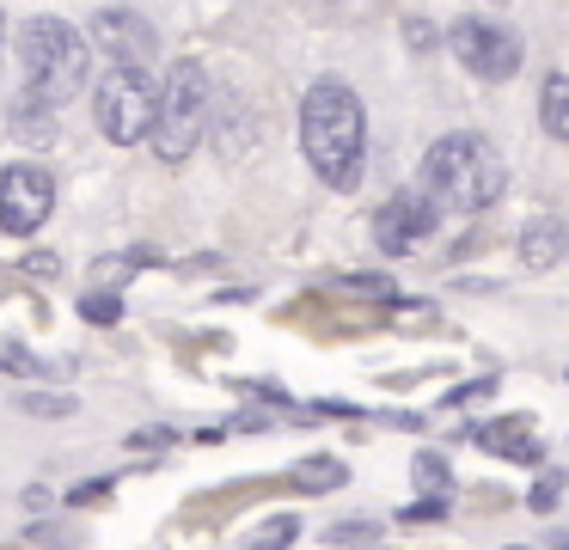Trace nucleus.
<instances>
[{
  "label": "nucleus",
  "instance_id": "nucleus-1",
  "mask_svg": "<svg viewBox=\"0 0 569 550\" xmlns=\"http://www.w3.org/2000/svg\"><path fill=\"white\" fill-rule=\"evenodd\" d=\"M300 153L325 190H356L368 159V110L343 80H319L300 98Z\"/></svg>",
  "mask_w": 569,
  "mask_h": 550
},
{
  "label": "nucleus",
  "instance_id": "nucleus-2",
  "mask_svg": "<svg viewBox=\"0 0 569 550\" xmlns=\"http://www.w3.org/2000/svg\"><path fill=\"white\" fill-rule=\"evenodd\" d=\"M502 190H508V166L483 134L459 129V134H441L422 153V196L441 214H483Z\"/></svg>",
  "mask_w": 569,
  "mask_h": 550
},
{
  "label": "nucleus",
  "instance_id": "nucleus-3",
  "mask_svg": "<svg viewBox=\"0 0 569 550\" xmlns=\"http://www.w3.org/2000/svg\"><path fill=\"white\" fill-rule=\"evenodd\" d=\"M19 61H26V92L56 110L87 86V37L68 19H31L19 31Z\"/></svg>",
  "mask_w": 569,
  "mask_h": 550
},
{
  "label": "nucleus",
  "instance_id": "nucleus-4",
  "mask_svg": "<svg viewBox=\"0 0 569 550\" xmlns=\"http://www.w3.org/2000/svg\"><path fill=\"white\" fill-rule=\"evenodd\" d=\"M202 122H209V73H202V61H172V73H166L160 98H153V153L166 159V166H178V159H190V147L202 141Z\"/></svg>",
  "mask_w": 569,
  "mask_h": 550
},
{
  "label": "nucleus",
  "instance_id": "nucleus-5",
  "mask_svg": "<svg viewBox=\"0 0 569 550\" xmlns=\"http://www.w3.org/2000/svg\"><path fill=\"white\" fill-rule=\"evenodd\" d=\"M92 110H99L104 141H117V147L148 141V129H153V80H148V68H123V61H111V73H104Z\"/></svg>",
  "mask_w": 569,
  "mask_h": 550
},
{
  "label": "nucleus",
  "instance_id": "nucleus-6",
  "mask_svg": "<svg viewBox=\"0 0 569 550\" xmlns=\"http://www.w3.org/2000/svg\"><path fill=\"white\" fill-rule=\"evenodd\" d=\"M447 49H453L459 68H471L478 80H508V73H520V37L508 31V24L496 19H453V31H447Z\"/></svg>",
  "mask_w": 569,
  "mask_h": 550
},
{
  "label": "nucleus",
  "instance_id": "nucleus-7",
  "mask_svg": "<svg viewBox=\"0 0 569 550\" xmlns=\"http://www.w3.org/2000/svg\"><path fill=\"white\" fill-rule=\"evenodd\" d=\"M50 208H56V178L43 166H7L0 171V232H38L43 220H50Z\"/></svg>",
  "mask_w": 569,
  "mask_h": 550
},
{
  "label": "nucleus",
  "instance_id": "nucleus-8",
  "mask_svg": "<svg viewBox=\"0 0 569 550\" xmlns=\"http://www.w3.org/2000/svg\"><path fill=\"white\" fill-rule=\"evenodd\" d=\"M435 232V202L422 196V183L417 190H398L392 202L373 214V244H380L386 257H405V251H417L422 239Z\"/></svg>",
  "mask_w": 569,
  "mask_h": 550
},
{
  "label": "nucleus",
  "instance_id": "nucleus-9",
  "mask_svg": "<svg viewBox=\"0 0 569 550\" xmlns=\"http://www.w3.org/2000/svg\"><path fill=\"white\" fill-rule=\"evenodd\" d=\"M92 37H99V49H104L111 61H123V68H148V61H153V49H160L153 24H148V19H136V12H123V7L99 12Z\"/></svg>",
  "mask_w": 569,
  "mask_h": 550
},
{
  "label": "nucleus",
  "instance_id": "nucleus-10",
  "mask_svg": "<svg viewBox=\"0 0 569 550\" xmlns=\"http://www.w3.org/2000/svg\"><path fill=\"white\" fill-rule=\"evenodd\" d=\"M478 447L496 452V459H515V464H539V459H545V447L532 440V428L515 422V416H502V422H483V428H478Z\"/></svg>",
  "mask_w": 569,
  "mask_h": 550
},
{
  "label": "nucleus",
  "instance_id": "nucleus-11",
  "mask_svg": "<svg viewBox=\"0 0 569 550\" xmlns=\"http://www.w3.org/2000/svg\"><path fill=\"white\" fill-rule=\"evenodd\" d=\"M563 251H569V227L557 214H539V220L520 227V263L527 269H551Z\"/></svg>",
  "mask_w": 569,
  "mask_h": 550
},
{
  "label": "nucleus",
  "instance_id": "nucleus-12",
  "mask_svg": "<svg viewBox=\"0 0 569 550\" xmlns=\"http://www.w3.org/2000/svg\"><path fill=\"white\" fill-rule=\"evenodd\" d=\"M13 134H26V141H50L56 134V104H43L38 92H19L13 98Z\"/></svg>",
  "mask_w": 569,
  "mask_h": 550
},
{
  "label": "nucleus",
  "instance_id": "nucleus-13",
  "mask_svg": "<svg viewBox=\"0 0 569 550\" xmlns=\"http://www.w3.org/2000/svg\"><path fill=\"white\" fill-rule=\"evenodd\" d=\"M539 122L551 141H569V73H551L539 92Z\"/></svg>",
  "mask_w": 569,
  "mask_h": 550
},
{
  "label": "nucleus",
  "instance_id": "nucleus-14",
  "mask_svg": "<svg viewBox=\"0 0 569 550\" xmlns=\"http://www.w3.org/2000/svg\"><path fill=\"white\" fill-rule=\"evenodd\" d=\"M295 483H300V489H337V483H343V464H337V459H325V464H300Z\"/></svg>",
  "mask_w": 569,
  "mask_h": 550
},
{
  "label": "nucleus",
  "instance_id": "nucleus-15",
  "mask_svg": "<svg viewBox=\"0 0 569 550\" xmlns=\"http://www.w3.org/2000/svg\"><path fill=\"white\" fill-rule=\"evenodd\" d=\"M417 489H422V496H447V464H441V452H422V459H417Z\"/></svg>",
  "mask_w": 569,
  "mask_h": 550
},
{
  "label": "nucleus",
  "instance_id": "nucleus-16",
  "mask_svg": "<svg viewBox=\"0 0 569 550\" xmlns=\"http://www.w3.org/2000/svg\"><path fill=\"white\" fill-rule=\"evenodd\" d=\"M80 312H87L92 324H117V318H123V300H117V293H87Z\"/></svg>",
  "mask_w": 569,
  "mask_h": 550
},
{
  "label": "nucleus",
  "instance_id": "nucleus-17",
  "mask_svg": "<svg viewBox=\"0 0 569 550\" xmlns=\"http://www.w3.org/2000/svg\"><path fill=\"white\" fill-rule=\"evenodd\" d=\"M331 544H368V538H380V526H368V520H349V526H331Z\"/></svg>",
  "mask_w": 569,
  "mask_h": 550
},
{
  "label": "nucleus",
  "instance_id": "nucleus-18",
  "mask_svg": "<svg viewBox=\"0 0 569 550\" xmlns=\"http://www.w3.org/2000/svg\"><path fill=\"white\" fill-rule=\"evenodd\" d=\"M557 489H563V471H545V477H539V489H532V508L545 513V508L557 501Z\"/></svg>",
  "mask_w": 569,
  "mask_h": 550
},
{
  "label": "nucleus",
  "instance_id": "nucleus-19",
  "mask_svg": "<svg viewBox=\"0 0 569 550\" xmlns=\"http://www.w3.org/2000/svg\"><path fill=\"white\" fill-rule=\"evenodd\" d=\"M405 520H447V496H422L417 508H405Z\"/></svg>",
  "mask_w": 569,
  "mask_h": 550
},
{
  "label": "nucleus",
  "instance_id": "nucleus-20",
  "mask_svg": "<svg viewBox=\"0 0 569 550\" xmlns=\"http://www.w3.org/2000/svg\"><path fill=\"white\" fill-rule=\"evenodd\" d=\"M295 532H300V520H270V526H258V544H288Z\"/></svg>",
  "mask_w": 569,
  "mask_h": 550
},
{
  "label": "nucleus",
  "instance_id": "nucleus-21",
  "mask_svg": "<svg viewBox=\"0 0 569 550\" xmlns=\"http://www.w3.org/2000/svg\"><path fill=\"white\" fill-rule=\"evenodd\" d=\"M26 410L31 416H68V410H74V398H26Z\"/></svg>",
  "mask_w": 569,
  "mask_h": 550
},
{
  "label": "nucleus",
  "instance_id": "nucleus-22",
  "mask_svg": "<svg viewBox=\"0 0 569 550\" xmlns=\"http://www.w3.org/2000/svg\"><path fill=\"white\" fill-rule=\"evenodd\" d=\"M343 288L349 293H392V281H386V276H349Z\"/></svg>",
  "mask_w": 569,
  "mask_h": 550
},
{
  "label": "nucleus",
  "instance_id": "nucleus-23",
  "mask_svg": "<svg viewBox=\"0 0 569 550\" xmlns=\"http://www.w3.org/2000/svg\"><path fill=\"white\" fill-rule=\"evenodd\" d=\"M0 43H7V19H0Z\"/></svg>",
  "mask_w": 569,
  "mask_h": 550
}]
</instances>
